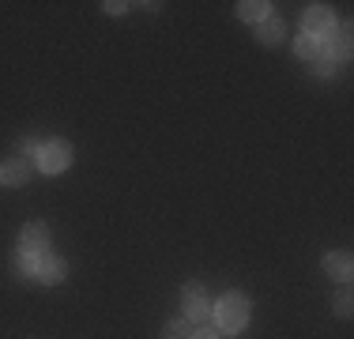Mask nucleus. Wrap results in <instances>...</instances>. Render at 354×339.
<instances>
[{
    "instance_id": "nucleus-20",
    "label": "nucleus",
    "mask_w": 354,
    "mask_h": 339,
    "mask_svg": "<svg viewBox=\"0 0 354 339\" xmlns=\"http://www.w3.org/2000/svg\"><path fill=\"white\" fill-rule=\"evenodd\" d=\"M0 185H4V174H0Z\"/></svg>"
},
{
    "instance_id": "nucleus-5",
    "label": "nucleus",
    "mask_w": 354,
    "mask_h": 339,
    "mask_svg": "<svg viewBox=\"0 0 354 339\" xmlns=\"http://www.w3.org/2000/svg\"><path fill=\"white\" fill-rule=\"evenodd\" d=\"M35 279H41V283H61V279H64V264L57 257H49V253H38V257H35Z\"/></svg>"
},
{
    "instance_id": "nucleus-4",
    "label": "nucleus",
    "mask_w": 354,
    "mask_h": 339,
    "mask_svg": "<svg viewBox=\"0 0 354 339\" xmlns=\"http://www.w3.org/2000/svg\"><path fill=\"white\" fill-rule=\"evenodd\" d=\"M181 309H185V317H189V320H207V317H212V305H207V298H204V286H200V283L185 286V305H181Z\"/></svg>"
},
{
    "instance_id": "nucleus-8",
    "label": "nucleus",
    "mask_w": 354,
    "mask_h": 339,
    "mask_svg": "<svg viewBox=\"0 0 354 339\" xmlns=\"http://www.w3.org/2000/svg\"><path fill=\"white\" fill-rule=\"evenodd\" d=\"M324 268L332 279H351V257L347 253H332V257L324 260Z\"/></svg>"
},
{
    "instance_id": "nucleus-1",
    "label": "nucleus",
    "mask_w": 354,
    "mask_h": 339,
    "mask_svg": "<svg viewBox=\"0 0 354 339\" xmlns=\"http://www.w3.org/2000/svg\"><path fill=\"white\" fill-rule=\"evenodd\" d=\"M215 317H218V328L223 332H241L249 320V302L241 294H223L215 305Z\"/></svg>"
},
{
    "instance_id": "nucleus-14",
    "label": "nucleus",
    "mask_w": 354,
    "mask_h": 339,
    "mask_svg": "<svg viewBox=\"0 0 354 339\" xmlns=\"http://www.w3.org/2000/svg\"><path fill=\"white\" fill-rule=\"evenodd\" d=\"M313 68H317L320 75H332V72H335V61H332V57L324 53V49H320V57H317V61H313Z\"/></svg>"
},
{
    "instance_id": "nucleus-9",
    "label": "nucleus",
    "mask_w": 354,
    "mask_h": 339,
    "mask_svg": "<svg viewBox=\"0 0 354 339\" xmlns=\"http://www.w3.org/2000/svg\"><path fill=\"white\" fill-rule=\"evenodd\" d=\"M324 53L332 57V61H347V57H351V34H347V30H339L332 42H328Z\"/></svg>"
},
{
    "instance_id": "nucleus-3",
    "label": "nucleus",
    "mask_w": 354,
    "mask_h": 339,
    "mask_svg": "<svg viewBox=\"0 0 354 339\" xmlns=\"http://www.w3.org/2000/svg\"><path fill=\"white\" fill-rule=\"evenodd\" d=\"M332 30H335V19H332V12L328 8H320V4H313L306 12V34L309 38H332Z\"/></svg>"
},
{
    "instance_id": "nucleus-17",
    "label": "nucleus",
    "mask_w": 354,
    "mask_h": 339,
    "mask_svg": "<svg viewBox=\"0 0 354 339\" xmlns=\"http://www.w3.org/2000/svg\"><path fill=\"white\" fill-rule=\"evenodd\" d=\"M189 339H223V336H218L215 328H200V332H196V336H189Z\"/></svg>"
},
{
    "instance_id": "nucleus-18",
    "label": "nucleus",
    "mask_w": 354,
    "mask_h": 339,
    "mask_svg": "<svg viewBox=\"0 0 354 339\" xmlns=\"http://www.w3.org/2000/svg\"><path fill=\"white\" fill-rule=\"evenodd\" d=\"M106 12H109V15H121V12H124V4H117V0H109V4H106Z\"/></svg>"
},
{
    "instance_id": "nucleus-11",
    "label": "nucleus",
    "mask_w": 354,
    "mask_h": 339,
    "mask_svg": "<svg viewBox=\"0 0 354 339\" xmlns=\"http://www.w3.org/2000/svg\"><path fill=\"white\" fill-rule=\"evenodd\" d=\"M279 38H283V23L279 19H272V15L260 19V42H264V46H275Z\"/></svg>"
},
{
    "instance_id": "nucleus-16",
    "label": "nucleus",
    "mask_w": 354,
    "mask_h": 339,
    "mask_svg": "<svg viewBox=\"0 0 354 339\" xmlns=\"http://www.w3.org/2000/svg\"><path fill=\"white\" fill-rule=\"evenodd\" d=\"M335 313H343V317L351 313V294H347V291H343L339 298H335Z\"/></svg>"
},
{
    "instance_id": "nucleus-7",
    "label": "nucleus",
    "mask_w": 354,
    "mask_h": 339,
    "mask_svg": "<svg viewBox=\"0 0 354 339\" xmlns=\"http://www.w3.org/2000/svg\"><path fill=\"white\" fill-rule=\"evenodd\" d=\"M0 174H4V185H23L30 177V166H27V158H8Z\"/></svg>"
},
{
    "instance_id": "nucleus-12",
    "label": "nucleus",
    "mask_w": 354,
    "mask_h": 339,
    "mask_svg": "<svg viewBox=\"0 0 354 339\" xmlns=\"http://www.w3.org/2000/svg\"><path fill=\"white\" fill-rule=\"evenodd\" d=\"M268 8L272 4H264V0H245V4H238V15L241 19H268Z\"/></svg>"
},
{
    "instance_id": "nucleus-13",
    "label": "nucleus",
    "mask_w": 354,
    "mask_h": 339,
    "mask_svg": "<svg viewBox=\"0 0 354 339\" xmlns=\"http://www.w3.org/2000/svg\"><path fill=\"white\" fill-rule=\"evenodd\" d=\"M166 339H189V324H185L181 317L177 320H170V324H166V332H162Z\"/></svg>"
},
{
    "instance_id": "nucleus-10",
    "label": "nucleus",
    "mask_w": 354,
    "mask_h": 339,
    "mask_svg": "<svg viewBox=\"0 0 354 339\" xmlns=\"http://www.w3.org/2000/svg\"><path fill=\"white\" fill-rule=\"evenodd\" d=\"M294 53H298L301 61H317V57H320V42L309 38V34H298V42H294Z\"/></svg>"
},
{
    "instance_id": "nucleus-6",
    "label": "nucleus",
    "mask_w": 354,
    "mask_h": 339,
    "mask_svg": "<svg viewBox=\"0 0 354 339\" xmlns=\"http://www.w3.org/2000/svg\"><path fill=\"white\" fill-rule=\"evenodd\" d=\"M23 253H30V257H38V253H46V241H49V230L41 223H27L23 226Z\"/></svg>"
},
{
    "instance_id": "nucleus-2",
    "label": "nucleus",
    "mask_w": 354,
    "mask_h": 339,
    "mask_svg": "<svg viewBox=\"0 0 354 339\" xmlns=\"http://www.w3.org/2000/svg\"><path fill=\"white\" fill-rule=\"evenodd\" d=\"M68 163H72V147L64 140H49L46 147L38 151V166L46 170V174H61Z\"/></svg>"
},
{
    "instance_id": "nucleus-19",
    "label": "nucleus",
    "mask_w": 354,
    "mask_h": 339,
    "mask_svg": "<svg viewBox=\"0 0 354 339\" xmlns=\"http://www.w3.org/2000/svg\"><path fill=\"white\" fill-rule=\"evenodd\" d=\"M23 151H27V155H38L41 147H38V140H27V143H23Z\"/></svg>"
},
{
    "instance_id": "nucleus-15",
    "label": "nucleus",
    "mask_w": 354,
    "mask_h": 339,
    "mask_svg": "<svg viewBox=\"0 0 354 339\" xmlns=\"http://www.w3.org/2000/svg\"><path fill=\"white\" fill-rule=\"evenodd\" d=\"M15 271H19V275H35V257H30V253H23L19 264H15Z\"/></svg>"
}]
</instances>
